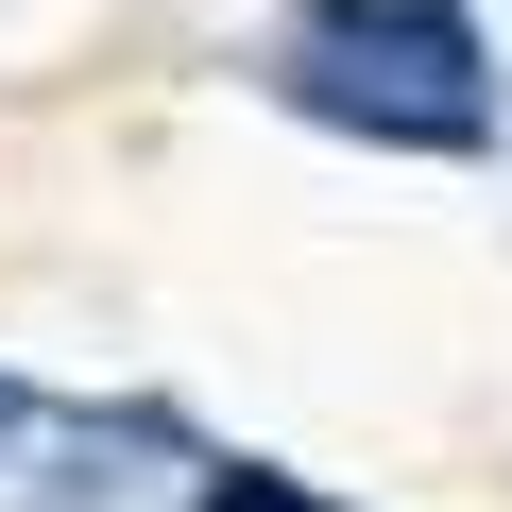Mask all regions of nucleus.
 <instances>
[{"label": "nucleus", "instance_id": "obj_1", "mask_svg": "<svg viewBox=\"0 0 512 512\" xmlns=\"http://www.w3.org/2000/svg\"><path fill=\"white\" fill-rule=\"evenodd\" d=\"M291 69H308V103H342V120H393V137H478V52H461V18L444 0H308V35H291Z\"/></svg>", "mask_w": 512, "mask_h": 512}, {"label": "nucleus", "instance_id": "obj_2", "mask_svg": "<svg viewBox=\"0 0 512 512\" xmlns=\"http://www.w3.org/2000/svg\"><path fill=\"white\" fill-rule=\"evenodd\" d=\"M205 512H342V495H308V478H274V461H222Z\"/></svg>", "mask_w": 512, "mask_h": 512}]
</instances>
